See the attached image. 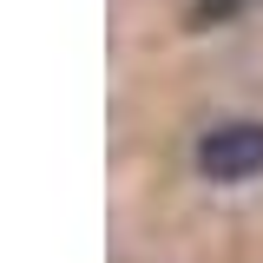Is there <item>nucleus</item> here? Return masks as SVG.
I'll return each mask as SVG.
<instances>
[{"mask_svg":"<svg viewBox=\"0 0 263 263\" xmlns=\"http://www.w3.org/2000/svg\"><path fill=\"white\" fill-rule=\"evenodd\" d=\"M250 0H197V20L211 27V20H230V13H243Z\"/></svg>","mask_w":263,"mask_h":263,"instance_id":"2","label":"nucleus"},{"mask_svg":"<svg viewBox=\"0 0 263 263\" xmlns=\"http://www.w3.org/2000/svg\"><path fill=\"white\" fill-rule=\"evenodd\" d=\"M197 171L211 184H243L263 171V125L257 119H224L197 138Z\"/></svg>","mask_w":263,"mask_h":263,"instance_id":"1","label":"nucleus"}]
</instances>
